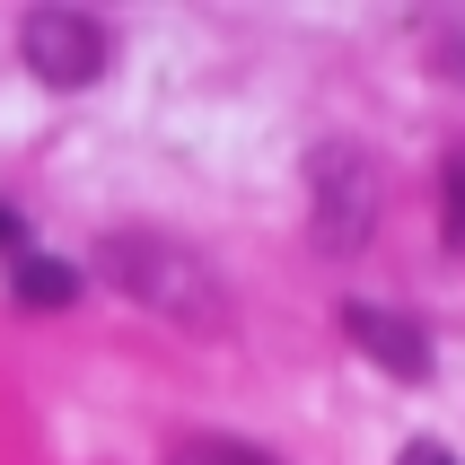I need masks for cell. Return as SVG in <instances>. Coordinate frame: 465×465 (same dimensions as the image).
I'll return each instance as SVG.
<instances>
[{"label":"cell","mask_w":465,"mask_h":465,"mask_svg":"<svg viewBox=\"0 0 465 465\" xmlns=\"http://www.w3.org/2000/svg\"><path fill=\"white\" fill-rule=\"evenodd\" d=\"M0 255H9V263L26 255V211H9V203H0Z\"/></svg>","instance_id":"ba28073f"},{"label":"cell","mask_w":465,"mask_h":465,"mask_svg":"<svg viewBox=\"0 0 465 465\" xmlns=\"http://www.w3.org/2000/svg\"><path fill=\"white\" fill-rule=\"evenodd\" d=\"M342 334L361 342V351L387 369V378H404V387H421V378H430V334H421L404 308H378V299H342Z\"/></svg>","instance_id":"277c9868"},{"label":"cell","mask_w":465,"mask_h":465,"mask_svg":"<svg viewBox=\"0 0 465 465\" xmlns=\"http://www.w3.org/2000/svg\"><path fill=\"white\" fill-rule=\"evenodd\" d=\"M97 282H114L132 308L167 316V325H184V334H229V290H220V272H211L184 237H167V229L97 237Z\"/></svg>","instance_id":"6da1fadb"},{"label":"cell","mask_w":465,"mask_h":465,"mask_svg":"<svg viewBox=\"0 0 465 465\" xmlns=\"http://www.w3.org/2000/svg\"><path fill=\"white\" fill-rule=\"evenodd\" d=\"M18 53L45 88H97L114 62V26L88 9H26L18 18Z\"/></svg>","instance_id":"3957f363"},{"label":"cell","mask_w":465,"mask_h":465,"mask_svg":"<svg viewBox=\"0 0 465 465\" xmlns=\"http://www.w3.org/2000/svg\"><path fill=\"white\" fill-rule=\"evenodd\" d=\"M176 465H282V457H263V448H246V440H184Z\"/></svg>","instance_id":"8992f818"},{"label":"cell","mask_w":465,"mask_h":465,"mask_svg":"<svg viewBox=\"0 0 465 465\" xmlns=\"http://www.w3.org/2000/svg\"><path fill=\"white\" fill-rule=\"evenodd\" d=\"M9 299H18V308H71V299H79V263L18 255V263H9Z\"/></svg>","instance_id":"5b68a950"},{"label":"cell","mask_w":465,"mask_h":465,"mask_svg":"<svg viewBox=\"0 0 465 465\" xmlns=\"http://www.w3.org/2000/svg\"><path fill=\"white\" fill-rule=\"evenodd\" d=\"M440 203H448V246L465 255V158H448V176H440Z\"/></svg>","instance_id":"52a82bcc"},{"label":"cell","mask_w":465,"mask_h":465,"mask_svg":"<svg viewBox=\"0 0 465 465\" xmlns=\"http://www.w3.org/2000/svg\"><path fill=\"white\" fill-rule=\"evenodd\" d=\"M378 211H387V167L361 141H316L308 150V237L325 255H361L378 237Z\"/></svg>","instance_id":"7a4b0ae2"},{"label":"cell","mask_w":465,"mask_h":465,"mask_svg":"<svg viewBox=\"0 0 465 465\" xmlns=\"http://www.w3.org/2000/svg\"><path fill=\"white\" fill-rule=\"evenodd\" d=\"M395 465H457V457H448L440 440H404V448H395Z\"/></svg>","instance_id":"9c48e42d"}]
</instances>
